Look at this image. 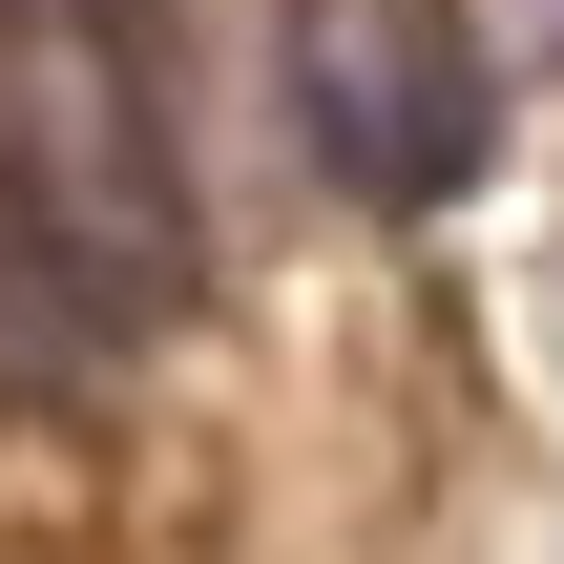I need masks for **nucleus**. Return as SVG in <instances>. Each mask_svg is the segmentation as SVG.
<instances>
[{
    "mask_svg": "<svg viewBox=\"0 0 564 564\" xmlns=\"http://www.w3.org/2000/svg\"><path fill=\"white\" fill-rule=\"evenodd\" d=\"M481 21H502V42H523V63H564V0H481Z\"/></svg>",
    "mask_w": 564,
    "mask_h": 564,
    "instance_id": "7ed1b4c3",
    "label": "nucleus"
},
{
    "mask_svg": "<svg viewBox=\"0 0 564 564\" xmlns=\"http://www.w3.org/2000/svg\"><path fill=\"white\" fill-rule=\"evenodd\" d=\"M209 272L147 0H0V377L167 335Z\"/></svg>",
    "mask_w": 564,
    "mask_h": 564,
    "instance_id": "f257e3e1",
    "label": "nucleus"
},
{
    "mask_svg": "<svg viewBox=\"0 0 564 564\" xmlns=\"http://www.w3.org/2000/svg\"><path fill=\"white\" fill-rule=\"evenodd\" d=\"M293 63V147L356 209H460L502 147V21L481 0H272Z\"/></svg>",
    "mask_w": 564,
    "mask_h": 564,
    "instance_id": "f03ea898",
    "label": "nucleus"
}]
</instances>
